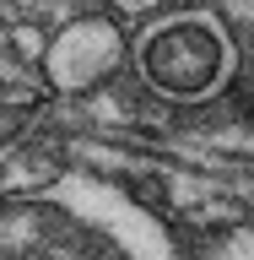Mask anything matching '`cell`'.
I'll use <instances>...</instances> for the list:
<instances>
[{"label":"cell","mask_w":254,"mask_h":260,"mask_svg":"<svg viewBox=\"0 0 254 260\" xmlns=\"http://www.w3.org/2000/svg\"><path fill=\"white\" fill-rule=\"evenodd\" d=\"M38 98V87H27V81H11V87H0V103H32Z\"/></svg>","instance_id":"5"},{"label":"cell","mask_w":254,"mask_h":260,"mask_svg":"<svg viewBox=\"0 0 254 260\" xmlns=\"http://www.w3.org/2000/svg\"><path fill=\"white\" fill-rule=\"evenodd\" d=\"M44 38H49V32H44V27H32V22H22V27L6 32V44H11L16 60H38V54H44Z\"/></svg>","instance_id":"3"},{"label":"cell","mask_w":254,"mask_h":260,"mask_svg":"<svg viewBox=\"0 0 254 260\" xmlns=\"http://www.w3.org/2000/svg\"><path fill=\"white\" fill-rule=\"evenodd\" d=\"M125 60V32L114 16H76L54 38H44V87L49 92H92Z\"/></svg>","instance_id":"2"},{"label":"cell","mask_w":254,"mask_h":260,"mask_svg":"<svg viewBox=\"0 0 254 260\" xmlns=\"http://www.w3.org/2000/svg\"><path fill=\"white\" fill-rule=\"evenodd\" d=\"M119 16H152V11H162V6H173V0H108Z\"/></svg>","instance_id":"4"},{"label":"cell","mask_w":254,"mask_h":260,"mask_svg":"<svg viewBox=\"0 0 254 260\" xmlns=\"http://www.w3.org/2000/svg\"><path fill=\"white\" fill-rule=\"evenodd\" d=\"M222 255H227V260H254V233H238V239L227 244Z\"/></svg>","instance_id":"6"},{"label":"cell","mask_w":254,"mask_h":260,"mask_svg":"<svg viewBox=\"0 0 254 260\" xmlns=\"http://www.w3.org/2000/svg\"><path fill=\"white\" fill-rule=\"evenodd\" d=\"M141 76L173 103H206L233 76V38L211 11H157L135 32Z\"/></svg>","instance_id":"1"}]
</instances>
